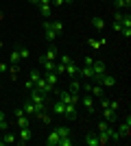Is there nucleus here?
<instances>
[{"mask_svg": "<svg viewBox=\"0 0 131 146\" xmlns=\"http://www.w3.org/2000/svg\"><path fill=\"white\" fill-rule=\"evenodd\" d=\"M39 15H42V18H50V15H53V7L50 5H39Z\"/></svg>", "mask_w": 131, "mask_h": 146, "instance_id": "nucleus-24", "label": "nucleus"}, {"mask_svg": "<svg viewBox=\"0 0 131 146\" xmlns=\"http://www.w3.org/2000/svg\"><path fill=\"white\" fill-rule=\"evenodd\" d=\"M44 33H46V39H48L50 44H53V42L57 39V33H55V31H50V29H48L46 24H44Z\"/></svg>", "mask_w": 131, "mask_h": 146, "instance_id": "nucleus-30", "label": "nucleus"}, {"mask_svg": "<svg viewBox=\"0 0 131 146\" xmlns=\"http://www.w3.org/2000/svg\"><path fill=\"white\" fill-rule=\"evenodd\" d=\"M103 118H105L107 122H116V120H118V116H116V109H109V107H103Z\"/></svg>", "mask_w": 131, "mask_h": 146, "instance_id": "nucleus-16", "label": "nucleus"}, {"mask_svg": "<svg viewBox=\"0 0 131 146\" xmlns=\"http://www.w3.org/2000/svg\"><path fill=\"white\" fill-rule=\"evenodd\" d=\"M81 103H83V107H85V109L90 111V113L94 111V100H92V96H90V94H85V96H83V100H81Z\"/></svg>", "mask_w": 131, "mask_h": 146, "instance_id": "nucleus-23", "label": "nucleus"}, {"mask_svg": "<svg viewBox=\"0 0 131 146\" xmlns=\"http://www.w3.org/2000/svg\"><path fill=\"white\" fill-rule=\"evenodd\" d=\"M2 20H5V15H2V13H0V26H2Z\"/></svg>", "mask_w": 131, "mask_h": 146, "instance_id": "nucleus-45", "label": "nucleus"}, {"mask_svg": "<svg viewBox=\"0 0 131 146\" xmlns=\"http://www.w3.org/2000/svg\"><path fill=\"white\" fill-rule=\"evenodd\" d=\"M107 107H109V109H118L120 103H118V100H109V105H107Z\"/></svg>", "mask_w": 131, "mask_h": 146, "instance_id": "nucleus-37", "label": "nucleus"}, {"mask_svg": "<svg viewBox=\"0 0 131 146\" xmlns=\"http://www.w3.org/2000/svg\"><path fill=\"white\" fill-rule=\"evenodd\" d=\"M9 76H11V81H18V74H20V63H9Z\"/></svg>", "mask_w": 131, "mask_h": 146, "instance_id": "nucleus-20", "label": "nucleus"}, {"mask_svg": "<svg viewBox=\"0 0 131 146\" xmlns=\"http://www.w3.org/2000/svg\"><path fill=\"white\" fill-rule=\"evenodd\" d=\"M2 46H5V42H2V37H0V48H2Z\"/></svg>", "mask_w": 131, "mask_h": 146, "instance_id": "nucleus-46", "label": "nucleus"}, {"mask_svg": "<svg viewBox=\"0 0 131 146\" xmlns=\"http://www.w3.org/2000/svg\"><path fill=\"white\" fill-rule=\"evenodd\" d=\"M90 48L92 50H98V48H103V46H105V37H98V39H90Z\"/></svg>", "mask_w": 131, "mask_h": 146, "instance_id": "nucleus-22", "label": "nucleus"}, {"mask_svg": "<svg viewBox=\"0 0 131 146\" xmlns=\"http://www.w3.org/2000/svg\"><path fill=\"white\" fill-rule=\"evenodd\" d=\"M20 48H13L11 50V55H9V63H20Z\"/></svg>", "mask_w": 131, "mask_h": 146, "instance_id": "nucleus-28", "label": "nucleus"}, {"mask_svg": "<svg viewBox=\"0 0 131 146\" xmlns=\"http://www.w3.org/2000/svg\"><path fill=\"white\" fill-rule=\"evenodd\" d=\"M39 76H42V74H39V72H37V70H31V74H29V81H31L33 85H35V81H37V79H39Z\"/></svg>", "mask_w": 131, "mask_h": 146, "instance_id": "nucleus-34", "label": "nucleus"}, {"mask_svg": "<svg viewBox=\"0 0 131 146\" xmlns=\"http://www.w3.org/2000/svg\"><path fill=\"white\" fill-rule=\"evenodd\" d=\"M22 111H24V113H26L29 118H31V116H35V111H37V109H35V105H33V100H31V98H26L24 103H22Z\"/></svg>", "mask_w": 131, "mask_h": 146, "instance_id": "nucleus-10", "label": "nucleus"}, {"mask_svg": "<svg viewBox=\"0 0 131 146\" xmlns=\"http://www.w3.org/2000/svg\"><path fill=\"white\" fill-rule=\"evenodd\" d=\"M5 144H15V142H18V137H15V135L13 133H9V131H5Z\"/></svg>", "mask_w": 131, "mask_h": 146, "instance_id": "nucleus-32", "label": "nucleus"}, {"mask_svg": "<svg viewBox=\"0 0 131 146\" xmlns=\"http://www.w3.org/2000/svg\"><path fill=\"white\" fill-rule=\"evenodd\" d=\"M118 135H120V140H129V135H131V116H127V122L120 124Z\"/></svg>", "mask_w": 131, "mask_h": 146, "instance_id": "nucleus-6", "label": "nucleus"}, {"mask_svg": "<svg viewBox=\"0 0 131 146\" xmlns=\"http://www.w3.org/2000/svg\"><path fill=\"white\" fill-rule=\"evenodd\" d=\"M29 98L33 100L35 109L42 111L44 107H46V98H48V94H44V92H39V90H35V87H33V90H29ZM37 111H35V113H37Z\"/></svg>", "mask_w": 131, "mask_h": 146, "instance_id": "nucleus-1", "label": "nucleus"}, {"mask_svg": "<svg viewBox=\"0 0 131 146\" xmlns=\"http://www.w3.org/2000/svg\"><path fill=\"white\" fill-rule=\"evenodd\" d=\"M29 2H31V5H35V7L39 5V0H29Z\"/></svg>", "mask_w": 131, "mask_h": 146, "instance_id": "nucleus-43", "label": "nucleus"}, {"mask_svg": "<svg viewBox=\"0 0 131 146\" xmlns=\"http://www.w3.org/2000/svg\"><path fill=\"white\" fill-rule=\"evenodd\" d=\"M63 107H66V103L57 100V103L53 105V113H55V116H63Z\"/></svg>", "mask_w": 131, "mask_h": 146, "instance_id": "nucleus-26", "label": "nucleus"}, {"mask_svg": "<svg viewBox=\"0 0 131 146\" xmlns=\"http://www.w3.org/2000/svg\"><path fill=\"white\" fill-rule=\"evenodd\" d=\"M29 55H31V52H29V48H20V57H22V59H26Z\"/></svg>", "mask_w": 131, "mask_h": 146, "instance_id": "nucleus-38", "label": "nucleus"}, {"mask_svg": "<svg viewBox=\"0 0 131 146\" xmlns=\"http://www.w3.org/2000/svg\"><path fill=\"white\" fill-rule=\"evenodd\" d=\"M92 26L96 31H103V29H105V20H103V18H92Z\"/></svg>", "mask_w": 131, "mask_h": 146, "instance_id": "nucleus-29", "label": "nucleus"}, {"mask_svg": "<svg viewBox=\"0 0 131 146\" xmlns=\"http://www.w3.org/2000/svg\"><path fill=\"white\" fill-rule=\"evenodd\" d=\"M63 0H50V7H61Z\"/></svg>", "mask_w": 131, "mask_h": 146, "instance_id": "nucleus-39", "label": "nucleus"}, {"mask_svg": "<svg viewBox=\"0 0 131 146\" xmlns=\"http://www.w3.org/2000/svg\"><path fill=\"white\" fill-rule=\"evenodd\" d=\"M72 144H74L72 135H68V137H61V142H59V146H72Z\"/></svg>", "mask_w": 131, "mask_h": 146, "instance_id": "nucleus-33", "label": "nucleus"}, {"mask_svg": "<svg viewBox=\"0 0 131 146\" xmlns=\"http://www.w3.org/2000/svg\"><path fill=\"white\" fill-rule=\"evenodd\" d=\"M44 24L48 26L50 31H55L57 35H61V33H63V22H59V20H55V22H53V20H46Z\"/></svg>", "mask_w": 131, "mask_h": 146, "instance_id": "nucleus-7", "label": "nucleus"}, {"mask_svg": "<svg viewBox=\"0 0 131 146\" xmlns=\"http://www.w3.org/2000/svg\"><path fill=\"white\" fill-rule=\"evenodd\" d=\"M92 70H94V76H100V74H105V72H107L105 61H96V59H94V63H92Z\"/></svg>", "mask_w": 131, "mask_h": 146, "instance_id": "nucleus-9", "label": "nucleus"}, {"mask_svg": "<svg viewBox=\"0 0 131 146\" xmlns=\"http://www.w3.org/2000/svg\"><path fill=\"white\" fill-rule=\"evenodd\" d=\"M129 7H131V0H116V9L118 11H122V9L129 11Z\"/></svg>", "mask_w": 131, "mask_h": 146, "instance_id": "nucleus-31", "label": "nucleus"}, {"mask_svg": "<svg viewBox=\"0 0 131 146\" xmlns=\"http://www.w3.org/2000/svg\"><path fill=\"white\" fill-rule=\"evenodd\" d=\"M57 96H59V100L66 103V105H76V103H79V96H76V94H70L68 90H61Z\"/></svg>", "mask_w": 131, "mask_h": 146, "instance_id": "nucleus-3", "label": "nucleus"}, {"mask_svg": "<svg viewBox=\"0 0 131 146\" xmlns=\"http://www.w3.org/2000/svg\"><path fill=\"white\" fill-rule=\"evenodd\" d=\"M35 90L44 92V94H50V92H53V87H50L48 83H46V79H44V76H39V79L35 81Z\"/></svg>", "mask_w": 131, "mask_h": 146, "instance_id": "nucleus-8", "label": "nucleus"}, {"mask_svg": "<svg viewBox=\"0 0 131 146\" xmlns=\"http://www.w3.org/2000/svg\"><path fill=\"white\" fill-rule=\"evenodd\" d=\"M0 131L5 133V131H9V122H7V113L2 109H0Z\"/></svg>", "mask_w": 131, "mask_h": 146, "instance_id": "nucleus-25", "label": "nucleus"}, {"mask_svg": "<svg viewBox=\"0 0 131 146\" xmlns=\"http://www.w3.org/2000/svg\"><path fill=\"white\" fill-rule=\"evenodd\" d=\"M109 124H112V122H107L105 118H103V122H98V131H105V129L109 127Z\"/></svg>", "mask_w": 131, "mask_h": 146, "instance_id": "nucleus-35", "label": "nucleus"}, {"mask_svg": "<svg viewBox=\"0 0 131 146\" xmlns=\"http://www.w3.org/2000/svg\"><path fill=\"white\" fill-rule=\"evenodd\" d=\"M114 31H118V33H120V31H122V24H120V22H114Z\"/></svg>", "mask_w": 131, "mask_h": 146, "instance_id": "nucleus-42", "label": "nucleus"}, {"mask_svg": "<svg viewBox=\"0 0 131 146\" xmlns=\"http://www.w3.org/2000/svg\"><path fill=\"white\" fill-rule=\"evenodd\" d=\"M39 63H42L44 72H55V63L57 61H48V59H44V57H39Z\"/></svg>", "mask_w": 131, "mask_h": 146, "instance_id": "nucleus-19", "label": "nucleus"}, {"mask_svg": "<svg viewBox=\"0 0 131 146\" xmlns=\"http://www.w3.org/2000/svg\"><path fill=\"white\" fill-rule=\"evenodd\" d=\"M70 61H72V59H70L68 55H61V57H59V63H63V66H68Z\"/></svg>", "mask_w": 131, "mask_h": 146, "instance_id": "nucleus-36", "label": "nucleus"}, {"mask_svg": "<svg viewBox=\"0 0 131 146\" xmlns=\"http://www.w3.org/2000/svg\"><path fill=\"white\" fill-rule=\"evenodd\" d=\"M63 72L68 74L70 79H74V76H79V66H76V63H72V61H70L68 66H66V70H63Z\"/></svg>", "mask_w": 131, "mask_h": 146, "instance_id": "nucleus-17", "label": "nucleus"}, {"mask_svg": "<svg viewBox=\"0 0 131 146\" xmlns=\"http://www.w3.org/2000/svg\"><path fill=\"white\" fill-rule=\"evenodd\" d=\"M120 33H122V35H125L127 39H129V37H131V29H122V31H120Z\"/></svg>", "mask_w": 131, "mask_h": 146, "instance_id": "nucleus-40", "label": "nucleus"}, {"mask_svg": "<svg viewBox=\"0 0 131 146\" xmlns=\"http://www.w3.org/2000/svg\"><path fill=\"white\" fill-rule=\"evenodd\" d=\"M7 70H9V63H0V72L5 74V72H7Z\"/></svg>", "mask_w": 131, "mask_h": 146, "instance_id": "nucleus-41", "label": "nucleus"}, {"mask_svg": "<svg viewBox=\"0 0 131 146\" xmlns=\"http://www.w3.org/2000/svg\"><path fill=\"white\" fill-rule=\"evenodd\" d=\"M35 118H37L42 124H46V127H50V124H53V116H50V113H46L44 109L37 111V113H35Z\"/></svg>", "mask_w": 131, "mask_h": 146, "instance_id": "nucleus-11", "label": "nucleus"}, {"mask_svg": "<svg viewBox=\"0 0 131 146\" xmlns=\"http://www.w3.org/2000/svg\"><path fill=\"white\" fill-rule=\"evenodd\" d=\"M57 52H59V50H57V46H55V44H50L48 50H46L42 57H44V59H48V61H57Z\"/></svg>", "mask_w": 131, "mask_h": 146, "instance_id": "nucleus-15", "label": "nucleus"}, {"mask_svg": "<svg viewBox=\"0 0 131 146\" xmlns=\"http://www.w3.org/2000/svg\"><path fill=\"white\" fill-rule=\"evenodd\" d=\"M112 124H109V127L105 129V131H98V133H96V137H98V146H105V144H109V142H112Z\"/></svg>", "mask_w": 131, "mask_h": 146, "instance_id": "nucleus-4", "label": "nucleus"}, {"mask_svg": "<svg viewBox=\"0 0 131 146\" xmlns=\"http://www.w3.org/2000/svg\"><path fill=\"white\" fill-rule=\"evenodd\" d=\"M68 92L70 94H76V96H79V92H81V81L76 79H70V83H68Z\"/></svg>", "mask_w": 131, "mask_h": 146, "instance_id": "nucleus-13", "label": "nucleus"}, {"mask_svg": "<svg viewBox=\"0 0 131 146\" xmlns=\"http://www.w3.org/2000/svg\"><path fill=\"white\" fill-rule=\"evenodd\" d=\"M85 144L87 146H98V137H96V133H87L85 135Z\"/></svg>", "mask_w": 131, "mask_h": 146, "instance_id": "nucleus-27", "label": "nucleus"}, {"mask_svg": "<svg viewBox=\"0 0 131 146\" xmlns=\"http://www.w3.org/2000/svg\"><path fill=\"white\" fill-rule=\"evenodd\" d=\"M44 79H46V83H48V85L53 87V90H55V87H57V81H59V76H57V72H46V76H44Z\"/></svg>", "mask_w": 131, "mask_h": 146, "instance_id": "nucleus-21", "label": "nucleus"}, {"mask_svg": "<svg viewBox=\"0 0 131 146\" xmlns=\"http://www.w3.org/2000/svg\"><path fill=\"white\" fill-rule=\"evenodd\" d=\"M72 2H74V0H63V5H72Z\"/></svg>", "mask_w": 131, "mask_h": 146, "instance_id": "nucleus-44", "label": "nucleus"}, {"mask_svg": "<svg viewBox=\"0 0 131 146\" xmlns=\"http://www.w3.org/2000/svg\"><path fill=\"white\" fill-rule=\"evenodd\" d=\"M59 140H61V135H59V131H50L48 140H46V146H59Z\"/></svg>", "mask_w": 131, "mask_h": 146, "instance_id": "nucleus-14", "label": "nucleus"}, {"mask_svg": "<svg viewBox=\"0 0 131 146\" xmlns=\"http://www.w3.org/2000/svg\"><path fill=\"white\" fill-rule=\"evenodd\" d=\"M15 124H18V129L31 127V118H29L24 111H22V107H18V109H15Z\"/></svg>", "mask_w": 131, "mask_h": 146, "instance_id": "nucleus-2", "label": "nucleus"}, {"mask_svg": "<svg viewBox=\"0 0 131 146\" xmlns=\"http://www.w3.org/2000/svg\"><path fill=\"white\" fill-rule=\"evenodd\" d=\"M63 116L68 118L70 122L76 120V105H66V107H63Z\"/></svg>", "mask_w": 131, "mask_h": 146, "instance_id": "nucleus-12", "label": "nucleus"}, {"mask_svg": "<svg viewBox=\"0 0 131 146\" xmlns=\"http://www.w3.org/2000/svg\"><path fill=\"white\" fill-rule=\"evenodd\" d=\"M31 137H33L31 127H22V129H20V135H18V142H15V144H29Z\"/></svg>", "mask_w": 131, "mask_h": 146, "instance_id": "nucleus-5", "label": "nucleus"}, {"mask_svg": "<svg viewBox=\"0 0 131 146\" xmlns=\"http://www.w3.org/2000/svg\"><path fill=\"white\" fill-rule=\"evenodd\" d=\"M79 74H81L83 79H87V81H92V79H94V70H92V66H83V68H79Z\"/></svg>", "mask_w": 131, "mask_h": 146, "instance_id": "nucleus-18", "label": "nucleus"}]
</instances>
